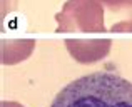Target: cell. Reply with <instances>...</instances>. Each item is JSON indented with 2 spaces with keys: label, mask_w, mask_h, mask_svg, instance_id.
<instances>
[{
  "label": "cell",
  "mask_w": 132,
  "mask_h": 107,
  "mask_svg": "<svg viewBox=\"0 0 132 107\" xmlns=\"http://www.w3.org/2000/svg\"><path fill=\"white\" fill-rule=\"evenodd\" d=\"M50 107H132V82L112 72H94L67 84Z\"/></svg>",
  "instance_id": "6da1fadb"
}]
</instances>
